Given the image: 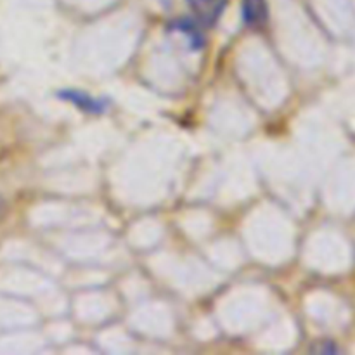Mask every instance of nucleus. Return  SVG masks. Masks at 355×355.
I'll return each mask as SVG.
<instances>
[{
    "mask_svg": "<svg viewBox=\"0 0 355 355\" xmlns=\"http://www.w3.org/2000/svg\"><path fill=\"white\" fill-rule=\"evenodd\" d=\"M312 350H314V352H318V354H336V352H340L338 347H336L333 342H329V340L319 342V345L314 347Z\"/></svg>",
    "mask_w": 355,
    "mask_h": 355,
    "instance_id": "obj_4",
    "label": "nucleus"
},
{
    "mask_svg": "<svg viewBox=\"0 0 355 355\" xmlns=\"http://www.w3.org/2000/svg\"><path fill=\"white\" fill-rule=\"evenodd\" d=\"M3 211H6V200H3V198L0 196V218H2Z\"/></svg>",
    "mask_w": 355,
    "mask_h": 355,
    "instance_id": "obj_5",
    "label": "nucleus"
},
{
    "mask_svg": "<svg viewBox=\"0 0 355 355\" xmlns=\"http://www.w3.org/2000/svg\"><path fill=\"white\" fill-rule=\"evenodd\" d=\"M243 19L250 28L262 26L267 21L266 0H243Z\"/></svg>",
    "mask_w": 355,
    "mask_h": 355,
    "instance_id": "obj_3",
    "label": "nucleus"
},
{
    "mask_svg": "<svg viewBox=\"0 0 355 355\" xmlns=\"http://www.w3.org/2000/svg\"><path fill=\"white\" fill-rule=\"evenodd\" d=\"M186 2L193 9L196 19L205 26L217 23L225 6V0H186Z\"/></svg>",
    "mask_w": 355,
    "mask_h": 355,
    "instance_id": "obj_1",
    "label": "nucleus"
},
{
    "mask_svg": "<svg viewBox=\"0 0 355 355\" xmlns=\"http://www.w3.org/2000/svg\"><path fill=\"white\" fill-rule=\"evenodd\" d=\"M59 96L62 99L69 101V103L75 104L80 110L90 111V113H103L106 110V103L101 99H96V97L89 96L87 92H82V90H62Z\"/></svg>",
    "mask_w": 355,
    "mask_h": 355,
    "instance_id": "obj_2",
    "label": "nucleus"
}]
</instances>
